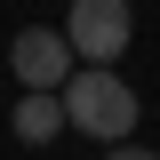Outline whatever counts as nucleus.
<instances>
[{
    "label": "nucleus",
    "mask_w": 160,
    "mask_h": 160,
    "mask_svg": "<svg viewBox=\"0 0 160 160\" xmlns=\"http://www.w3.org/2000/svg\"><path fill=\"white\" fill-rule=\"evenodd\" d=\"M128 32H136L128 0H72V16H64L72 56H88V64H112L120 48H128Z\"/></svg>",
    "instance_id": "obj_2"
},
{
    "label": "nucleus",
    "mask_w": 160,
    "mask_h": 160,
    "mask_svg": "<svg viewBox=\"0 0 160 160\" xmlns=\"http://www.w3.org/2000/svg\"><path fill=\"white\" fill-rule=\"evenodd\" d=\"M8 120H16V144H48V136L72 128V120H64V88H24Z\"/></svg>",
    "instance_id": "obj_4"
},
{
    "label": "nucleus",
    "mask_w": 160,
    "mask_h": 160,
    "mask_svg": "<svg viewBox=\"0 0 160 160\" xmlns=\"http://www.w3.org/2000/svg\"><path fill=\"white\" fill-rule=\"evenodd\" d=\"M8 64H16V80H24V88H64L80 56H72V40H64V32L24 24V32H16V48H8Z\"/></svg>",
    "instance_id": "obj_3"
},
{
    "label": "nucleus",
    "mask_w": 160,
    "mask_h": 160,
    "mask_svg": "<svg viewBox=\"0 0 160 160\" xmlns=\"http://www.w3.org/2000/svg\"><path fill=\"white\" fill-rule=\"evenodd\" d=\"M104 160H160V152H144V144H128V136H120V144H112Z\"/></svg>",
    "instance_id": "obj_5"
},
{
    "label": "nucleus",
    "mask_w": 160,
    "mask_h": 160,
    "mask_svg": "<svg viewBox=\"0 0 160 160\" xmlns=\"http://www.w3.org/2000/svg\"><path fill=\"white\" fill-rule=\"evenodd\" d=\"M64 120H72L80 136H96V144H120L136 128V88H128L112 64H88V72L72 64V80H64Z\"/></svg>",
    "instance_id": "obj_1"
}]
</instances>
